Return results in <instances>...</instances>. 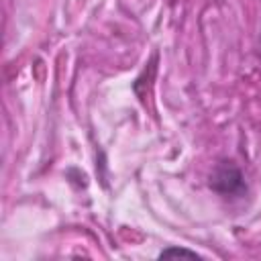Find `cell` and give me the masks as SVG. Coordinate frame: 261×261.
<instances>
[{
  "mask_svg": "<svg viewBox=\"0 0 261 261\" xmlns=\"http://www.w3.org/2000/svg\"><path fill=\"white\" fill-rule=\"evenodd\" d=\"M210 188L222 196H241L247 192L245 177L232 161H220L214 167L210 175Z\"/></svg>",
  "mask_w": 261,
  "mask_h": 261,
  "instance_id": "cell-1",
  "label": "cell"
},
{
  "mask_svg": "<svg viewBox=\"0 0 261 261\" xmlns=\"http://www.w3.org/2000/svg\"><path fill=\"white\" fill-rule=\"evenodd\" d=\"M161 259H167V257H200L196 251H190V249H181V247H167L159 253Z\"/></svg>",
  "mask_w": 261,
  "mask_h": 261,
  "instance_id": "cell-2",
  "label": "cell"
}]
</instances>
